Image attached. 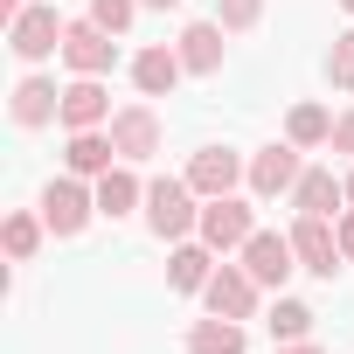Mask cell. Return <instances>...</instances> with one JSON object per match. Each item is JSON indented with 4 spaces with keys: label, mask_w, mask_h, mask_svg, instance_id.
<instances>
[{
    "label": "cell",
    "mask_w": 354,
    "mask_h": 354,
    "mask_svg": "<svg viewBox=\"0 0 354 354\" xmlns=\"http://www.w3.org/2000/svg\"><path fill=\"white\" fill-rule=\"evenodd\" d=\"M146 223H153V236H167V243H188V230H202L195 188H188V181H153V188H146Z\"/></svg>",
    "instance_id": "cell-1"
},
{
    "label": "cell",
    "mask_w": 354,
    "mask_h": 354,
    "mask_svg": "<svg viewBox=\"0 0 354 354\" xmlns=\"http://www.w3.org/2000/svg\"><path fill=\"white\" fill-rule=\"evenodd\" d=\"M63 15H56V0H42V8H21L15 21H8V49L21 56V63H42V56H56L63 49Z\"/></svg>",
    "instance_id": "cell-2"
},
{
    "label": "cell",
    "mask_w": 354,
    "mask_h": 354,
    "mask_svg": "<svg viewBox=\"0 0 354 354\" xmlns=\"http://www.w3.org/2000/svg\"><path fill=\"white\" fill-rule=\"evenodd\" d=\"M63 63H70L77 77H104V70L118 63V42H111V28H97L91 15H84V21H70V28H63Z\"/></svg>",
    "instance_id": "cell-3"
},
{
    "label": "cell",
    "mask_w": 354,
    "mask_h": 354,
    "mask_svg": "<svg viewBox=\"0 0 354 354\" xmlns=\"http://www.w3.org/2000/svg\"><path fill=\"white\" fill-rule=\"evenodd\" d=\"M111 146H118L125 167L153 160V153H160V111H153V104H125V111H111Z\"/></svg>",
    "instance_id": "cell-4"
},
{
    "label": "cell",
    "mask_w": 354,
    "mask_h": 354,
    "mask_svg": "<svg viewBox=\"0 0 354 354\" xmlns=\"http://www.w3.org/2000/svg\"><path fill=\"white\" fill-rule=\"evenodd\" d=\"M292 250H299V271H319V278H333L347 257H340V230L326 223V216H299L292 223Z\"/></svg>",
    "instance_id": "cell-5"
},
{
    "label": "cell",
    "mask_w": 354,
    "mask_h": 354,
    "mask_svg": "<svg viewBox=\"0 0 354 354\" xmlns=\"http://www.w3.org/2000/svg\"><path fill=\"white\" fill-rule=\"evenodd\" d=\"M257 292H264V285H257L243 264H216V278L202 285V306L223 313V319H250V313H257Z\"/></svg>",
    "instance_id": "cell-6"
},
{
    "label": "cell",
    "mask_w": 354,
    "mask_h": 354,
    "mask_svg": "<svg viewBox=\"0 0 354 354\" xmlns=\"http://www.w3.org/2000/svg\"><path fill=\"white\" fill-rule=\"evenodd\" d=\"M257 236V223H250V202H236V195H216L209 209H202V243L209 250H243Z\"/></svg>",
    "instance_id": "cell-7"
},
{
    "label": "cell",
    "mask_w": 354,
    "mask_h": 354,
    "mask_svg": "<svg viewBox=\"0 0 354 354\" xmlns=\"http://www.w3.org/2000/svg\"><path fill=\"white\" fill-rule=\"evenodd\" d=\"M243 271L257 278V285H285L292 271H299V250H292V236H278V230H257L250 243H243Z\"/></svg>",
    "instance_id": "cell-8"
},
{
    "label": "cell",
    "mask_w": 354,
    "mask_h": 354,
    "mask_svg": "<svg viewBox=\"0 0 354 354\" xmlns=\"http://www.w3.org/2000/svg\"><path fill=\"white\" fill-rule=\"evenodd\" d=\"M243 174H250V167H243V153H230V146H202V153L188 160V188L216 202V195H236Z\"/></svg>",
    "instance_id": "cell-9"
},
{
    "label": "cell",
    "mask_w": 354,
    "mask_h": 354,
    "mask_svg": "<svg viewBox=\"0 0 354 354\" xmlns=\"http://www.w3.org/2000/svg\"><path fill=\"white\" fill-rule=\"evenodd\" d=\"M91 209H97V195H84V188H77V174H70V181H49V188H42V223H49L56 236H77V230L91 223Z\"/></svg>",
    "instance_id": "cell-10"
},
{
    "label": "cell",
    "mask_w": 354,
    "mask_h": 354,
    "mask_svg": "<svg viewBox=\"0 0 354 354\" xmlns=\"http://www.w3.org/2000/svg\"><path fill=\"white\" fill-rule=\"evenodd\" d=\"M299 174H306V160H299V146L285 139V146H264V153L250 160V188H257V195H292Z\"/></svg>",
    "instance_id": "cell-11"
},
{
    "label": "cell",
    "mask_w": 354,
    "mask_h": 354,
    "mask_svg": "<svg viewBox=\"0 0 354 354\" xmlns=\"http://www.w3.org/2000/svg\"><path fill=\"white\" fill-rule=\"evenodd\" d=\"M181 77H188L181 49H139V56H132V84H139V97H167Z\"/></svg>",
    "instance_id": "cell-12"
},
{
    "label": "cell",
    "mask_w": 354,
    "mask_h": 354,
    "mask_svg": "<svg viewBox=\"0 0 354 354\" xmlns=\"http://www.w3.org/2000/svg\"><path fill=\"white\" fill-rule=\"evenodd\" d=\"M8 111H15V125H28V132H35V125L63 118V91H56L49 77H21V84H15V104H8Z\"/></svg>",
    "instance_id": "cell-13"
},
{
    "label": "cell",
    "mask_w": 354,
    "mask_h": 354,
    "mask_svg": "<svg viewBox=\"0 0 354 354\" xmlns=\"http://www.w3.org/2000/svg\"><path fill=\"white\" fill-rule=\"evenodd\" d=\"M347 202V181H333V167H306L299 188H292V209L299 216H333Z\"/></svg>",
    "instance_id": "cell-14"
},
{
    "label": "cell",
    "mask_w": 354,
    "mask_h": 354,
    "mask_svg": "<svg viewBox=\"0 0 354 354\" xmlns=\"http://www.w3.org/2000/svg\"><path fill=\"white\" fill-rule=\"evenodd\" d=\"M174 49H181V63H188L195 77H216V70H223V21H188Z\"/></svg>",
    "instance_id": "cell-15"
},
{
    "label": "cell",
    "mask_w": 354,
    "mask_h": 354,
    "mask_svg": "<svg viewBox=\"0 0 354 354\" xmlns=\"http://www.w3.org/2000/svg\"><path fill=\"white\" fill-rule=\"evenodd\" d=\"M104 118H111L104 84H97V77H77V84L63 91V125H70V132H91V125H104Z\"/></svg>",
    "instance_id": "cell-16"
},
{
    "label": "cell",
    "mask_w": 354,
    "mask_h": 354,
    "mask_svg": "<svg viewBox=\"0 0 354 354\" xmlns=\"http://www.w3.org/2000/svg\"><path fill=\"white\" fill-rule=\"evenodd\" d=\"M167 278H174V292H202V285L216 278V250H209V243H174Z\"/></svg>",
    "instance_id": "cell-17"
},
{
    "label": "cell",
    "mask_w": 354,
    "mask_h": 354,
    "mask_svg": "<svg viewBox=\"0 0 354 354\" xmlns=\"http://www.w3.org/2000/svg\"><path fill=\"white\" fill-rule=\"evenodd\" d=\"M70 174H77V181H84V174H111V160H118V146H111V132H70Z\"/></svg>",
    "instance_id": "cell-18"
},
{
    "label": "cell",
    "mask_w": 354,
    "mask_h": 354,
    "mask_svg": "<svg viewBox=\"0 0 354 354\" xmlns=\"http://www.w3.org/2000/svg\"><path fill=\"white\" fill-rule=\"evenodd\" d=\"M188 354H243V326L223 319V313H209V319L188 326Z\"/></svg>",
    "instance_id": "cell-19"
},
{
    "label": "cell",
    "mask_w": 354,
    "mask_h": 354,
    "mask_svg": "<svg viewBox=\"0 0 354 354\" xmlns=\"http://www.w3.org/2000/svg\"><path fill=\"white\" fill-rule=\"evenodd\" d=\"M132 202H146V188L132 181L125 167H111V174H97V216H125Z\"/></svg>",
    "instance_id": "cell-20"
},
{
    "label": "cell",
    "mask_w": 354,
    "mask_h": 354,
    "mask_svg": "<svg viewBox=\"0 0 354 354\" xmlns=\"http://www.w3.org/2000/svg\"><path fill=\"white\" fill-rule=\"evenodd\" d=\"M285 132H292V146H326V139H333V118H326L319 104H292Z\"/></svg>",
    "instance_id": "cell-21"
},
{
    "label": "cell",
    "mask_w": 354,
    "mask_h": 354,
    "mask_svg": "<svg viewBox=\"0 0 354 354\" xmlns=\"http://www.w3.org/2000/svg\"><path fill=\"white\" fill-rule=\"evenodd\" d=\"M313 333V306H299V299H278L271 306V340L285 347V340H306Z\"/></svg>",
    "instance_id": "cell-22"
},
{
    "label": "cell",
    "mask_w": 354,
    "mask_h": 354,
    "mask_svg": "<svg viewBox=\"0 0 354 354\" xmlns=\"http://www.w3.org/2000/svg\"><path fill=\"white\" fill-rule=\"evenodd\" d=\"M35 250H42V223H35V216H8V257L28 264Z\"/></svg>",
    "instance_id": "cell-23"
},
{
    "label": "cell",
    "mask_w": 354,
    "mask_h": 354,
    "mask_svg": "<svg viewBox=\"0 0 354 354\" xmlns=\"http://www.w3.org/2000/svg\"><path fill=\"white\" fill-rule=\"evenodd\" d=\"M326 77H333L340 91H354V28L333 35V49H326Z\"/></svg>",
    "instance_id": "cell-24"
},
{
    "label": "cell",
    "mask_w": 354,
    "mask_h": 354,
    "mask_svg": "<svg viewBox=\"0 0 354 354\" xmlns=\"http://www.w3.org/2000/svg\"><path fill=\"white\" fill-rule=\"evenodd\" d=\"M132 15H139V0H91V21H97V28H111V35H125V28H132Z\"/></svg>",
    "instance_id": "cell-25"
},
{
    "label": "cell",
    "mask_w": 354,
    "mask_h": 354,
    "mask_svg": "<svg viewBox=\"0 0 354 354\" xmlns=\"http://www.w3.org/2000/svg\"><path fill=\"white\" fill-rule=\"evenodd\" d=\"M257 15H264V0H216V21H223L230 35H243V28H257Z\"/></svg>",
    "instance_id": "cell-26"
},
{
    "label": "cell",
    "mask_w": 354,
    "mask_h": 354,
    "mask_svg": "<svg viewBox=\"0 0 354 354\" xmlns=\"http://www.w3.org/2000/svg\"><path fill=\"white\" fill-rule=\"evenodd\" d=\"M326 146H333V153H347V160H354V111H340V118H333V139H326Z\"/></svg>",
    "instance_id": "cell-27"
},
{
    "label": "cell",
    "mask_w": 354,
    "mask_h": 354,
    "mask_svg": "<svg viewBox=\"0 0 354 354\" xmlns=\"http://www.w3.org/2000/svg\"><path fill=\"white\" fill-rule=\"evenodd\" d=\"M340 257L354 264V216H340Z\"/></svg>",
    "instance_id": "cell-28"
},
{
    "label": "cell",
    "mask_w": 354,
    "mask_h": 354,
    "mask_svg": "<svg viewBox=\"0 0 354 354\" xmlns=\"http://www.w3.org/2000/svg\"><path fill=\"white\" fill-rule=\"evenodd\" d=\"M278 354H319V347H313V340H285Z\"/></svg>",
    "instance_id": "cell-29"
},
{
    "label": "cell",
    "mask_w": 354,
    "mask_h": 354,
    "mask_svg": "<svg viewBox=\"0 0 354 354\" xmlns=\"http://www.w3.org/2000/svg\"><path fill=\"white\" fill-rule=\"evenodd\" d=\"M21 8H28V0H0V15H8V21H15V15H21Z\"/></svg>",
    "instance_id": "cell-30"
},
{
    "label": "cell",
    "mask_w": 354,
    "mask_h": 354,
    "mask_svg": "<svg viewBox=\"0 0 354 354\" xmlns=\"http://www.w3.org/2000/svg\"><path fill=\"white\" fill-rule=\"evenodd\" d=\"M139 8H181V0H139Z\"/></svg>",
    "instance_id": "cell-31"
},
{
    "label": "cell",
    "mask_w": 354,
    "mask_h": 354,
    "mask_svg": "<svg viewBox=\"0 0 354 354\" xmlns=\"http://www.w3.org/2000/svg\"><path fill=\"white\" fill-rule=\"evenodd\" d=\"M347 202H354V174H347Z\"/></svg>",
    "instance_id": "cell-32"
},
{
    "label": "cell",
    "mask_w": 354,
    "mask_h": 354,
    "mask_svg": "<svg viewBox=\"0 0 354 354\" xmlns=\"http://www.w3.org/2000/svg\"><path fill=\"white\" fill-rule=\"evenodd\" d=\"M340 8H347V15H354V0H340Z\"/></svg>",
    "instance_id": "cell-33"
}]
</instances>
